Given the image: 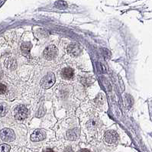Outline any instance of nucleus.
Listing matches in <instances>:
<instances>
[{"mask_svg": "<svg viewBox=\"0 0 152 152\" xmlns=\"http://www.w3.org/2000/svg\"><path fill=\"white\" fill-rule=\"evenodd\" d=\"M56 81V77L54 73L50 72V73H47V75L41 79V86L44 88V89H48V88L51 87L54 84V83Z\"/></svg>", "mask_w": 152, "mask_h": 152, "instance_id": "nucleus-1", "label": "nucleus"}, {"mask_svg": "<svg viewBox=\"0 0 152 152\" xmlns=\"http://www.w3.org/2000/svg\"><path fill=\"white\" fill-rule=\"evenodd\" d=\"M28 109L23 105L17 106L15 109V118L18 120V121H23L24 119H25L28 117Z\"/></svg>", "mask_w": 152, "mask_h": 152, "instance_id": "nucleus-2", "label": "nucleus"}, {"mask_svg": "<svg viewBox=\"0 0 152 152\" xmlns=\"http://www.w3.org/2000/svg\"><path fill=\"white\" fill-rule=\"evenodd\" d=\"M0 138L5 142L13 141L15 138V132L10 129H3L0 131Z\"/></svg>", "mask_w": 152, "mask_h": 152, "instance_id": "nucleus-3", "label": "nucleus"}, {"mask_svg": "<svg viewBox=\"0 0 152 152\" xmlns=\"http://www.w3.org/2000/svg\"><path fill=\"white\" fill-rule=\"evenodd\" d=\"M57 55V49L54 45H50V46L47 47L45 49L43 53V56L46 60L51 61L54 59Z\"/></svg>", "mask_w": 152, "mask_h": 152, "instance_id": "nucleus-4", "label": "nucleus"}, {"mask_svg": "<svg viewBox=\"0 0 152 152\" xmlns=\"http://www.w3.org/2000/svg\"><path fill=\"white\" fill-rule=\"evenodd\" d=\"M104 139L108 144H115L118 141V134L115 131L109 130L105 134Z\"/></svg>", "mask_w": 152, "mask_h": 152, "instance_id": "nucleus-5", "label": "nucleus"}, {"mask_svg": "<svg viewBox=\"0 0 152 152\" xmlns=\"http://www.w3.org/2000/svg\"><path fill=\"white\" fill-rule=\"evenodd\" d=\"M46 138V133L42 129H37L31 135V140L32 141H41Z\"/></svg>", "mask_w": 152, "mask_h": 152, "instance_id": "nucleus-6", "label": "nucleus"}, {"mask_svg": "<svg viewBox=\"0 0 152 152\" xmlns=\"http://www.w3.org/2000/svg\"><path fill=\"white\" fill-rule=\"evenodd\" d=\"M80 134V130L78 129H73L69 130L66 132V139L70 140V141H74V140L77 139V138L79 137Z\"/></svg>", "mask_w": 152, "mask_h": 152, "instance_id": "nucleus-7", "label": "nucleus"}, {"mask_svg": "<svg viewBox=\"0 0 152 152\" xmlns=\"http://www.w3.org/2000/svg\"><path fill=\"white\" fill-rule=\"evenodd\" d=\"M67 50L69 53L73 56L79 55V54L80 53V48L77 44H70L68 47Z\"/></svg>", "mask_w": 152, "mask_h": 152, "instance_id": "nucleus-8", "label": "nucleus"}, {"mask_svg": "<svg viewBox=\"0 0 152 152\" xmlns=\"http://www.w3.org/2000/svg\"><path fill=\"white\" fill-rule=\"evenodd\" d=\"M63 77L66 79H71L73 76V70L71 68H64L62 70Z\"/></svg>", "mask_w": 152, "mask_h": 152, "instance_id": "nucleus-9", "label": "nucleus"}, {"mask_svg": "<svg viewBox=\"0 0 152 152\" xmlns=\"http://www.w3.org/2000/svg\"><path fill=\"white\" fill-rule=\"evenodd\" d=\"M31 47V44L29 42H25V43L22 44V46H21V50L25 55H27L29 54Z\"/></svg>", "mask_w": 152, "mask_h": 152, "instance_id": "nucleus-10", "label": "nucleus"}, {"mask_svg": "<svg viewBox=\"0 0 152 152\" xmlns=\"http://www.w3.org/2000/svg\"><path fill=\"white\" fill-rule=\"evenodd\" d=\"M9 108H8L7 104L5 102L0 103V117L5 116L8 113Z\"/></svg>", "mask_w": 152, "mask_h": 152, "instance_id": "nucleus-11", "label": "nucleus"}, {"mask_svg": "<svg viewBox=\"0 0 152 152\" xmlns=\"http://www.w3.org/2000/svg\"><path fill=\"white\" fill-rule=\"evenodd\" d=\"M10 146L7 144H2L0 145V152H9Z\"/></svg>", "mask_w": 152, "mask_h": 152, "instance_id": "nucleus-12", "label": "nucleus"}, {"mask_svg": "<svg viewBox=\"0 0 152 152\" xmlns=\"http://www.w3.org/2000/svg\"><path fill=\"white\" fill-rule=\"evenodd\" d=\"M55 6H57V7L60 8V9H65L67 6V4L64 1H58L55 3Z\"/></svg>", "mask_w": 152, "mask_h": 152, "instance_id": "nucleus-13", "label": "nucleus"}, {"mask_svg": "<svg viewBox=\"0 0 152 152\" xmlns=\"http://www.w3.org/2000/svg\"><path fill=\"white\" fill-rule=\"evenodd\" d=\"M6 90H7V87H6V85L0 83V94H4L6 92Z\"/></svg>", "mask_w": 152, "mask_h": 152, "instance_id": "nucleus-14", "label": "nucleus"}, {"mask_svg": "<svg viewBox=\"0 0 152 152\" xmlns=\"http://www.w3.org/2000/svg\"><path fill=\"white\" fill-rule=\"evenodd\" d=\"M43 152H54V151L50 148H47L45 149V150H44Z\"/></svg>", "mask_w": 152, "mask_h": 152, "instance_id": "nucleus-15", "label": "nucleus"}, {"mask_svg": "<svg viewBox=\"0 0 152 152\" xmlns=\"http://www.w3.org/2000/svg\"><path fill=\"white\" fill-rule=\"evenodd\" d=\"M79 152H90V151L88 150V149H82Z\"/></svg>", "mask_w": 152, "mask_h": 152, "instance_id": "nucleus-16", "label": "nucleus"}]
</instances>
